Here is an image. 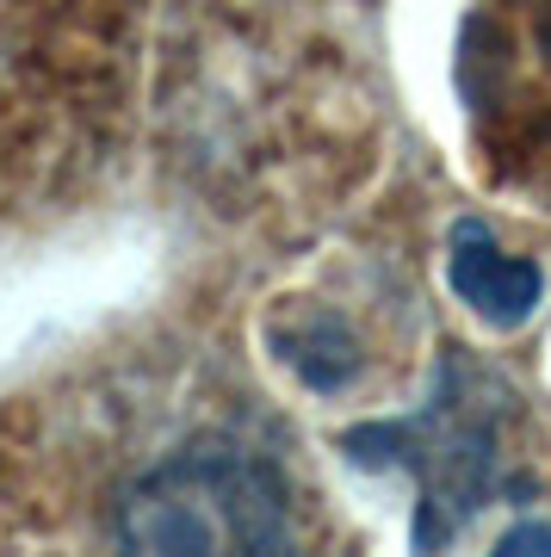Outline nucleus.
Wrapping results in <instances>:
<instances>
[{
	"instance_id": "obj_1",
	"label": "nucleus",
	"mask_w": 551,
	"mask_h": 557,
	"mask_svg": "<svg viewBox=\"0 0 551 557\" xmlns=\"http://www.w3.org/2000/svg\"><path fill=\"white\" fill-rule=\"evenodd\" d=\"M292 490L267 458L198 440L119 502V545L131 552H292Z\"/></svg>"
},
{
	"instance_id": "obj_2",
	"label": "nucleus",
	"mask_w": 551,
	"mask_h": 557,
	"mask_svg": "<svg viewBox=\"0 0 551 557\" xmlns=\"http://www.w3.org/2000/svg\"><path fill=\"white\" fill-rule=\"evenodd\" d=\"M477 372L458 354L440 359V391L421 416L409 421H372L341 440L359 465H403L421 478V515H415V545H446L465 533V520L502 490V428H495L490 384L483 397L472 391Z\"/></svg>"
},
{
	"instance_id": "obj_3",
	"label": "nucleus",
	"mask_w": 551,
	"mask_h": 557,
	"mask_svg": "<svg viewBox=\"0 0 551 557\" xmlns=\"http://www.w3.org/2000/svg\"><path fill=\"white\" fill-rule=\"evenodd\" d=\"M446 278H453L458 304H472L490 329H521V322L539 310V298H546V273H539V260L509 255V248H502L477 218L453 223V242H446Z\"/></svg>"
},
{
	"instance_id": "obj_4",
	"label": "nucleus",
	"mask_w": 551,
	"mask_h": 557,
	"mask_svg": "<svg viewBox=\"0 0 551 557\" xmlns=\"http://www.w3.org/2000/svg\"><path fill=\"white\" fill-rule=\"evenodd\" d=\"M285 347H292V354H285V359H292V372L304 384H316V391H341V384L359 372L354 335H347L335 317H310L292 341H285Z\"/></svg>"
},
{
	"instance_id": "obj_5",
	"label": "nucleus",
	"mask_w": 551,
	"mask_h": 557,
	"mask_svg": "<svg viewBox=\"0 0 551 557\" xmlns=\"http://www.w3.org/2000/svg\"><path fill=\"white\" fill-rule=\"evenodd\" d=\"M495 552H509V557H521V552H551V520H521V527H509V533L495 539Z\"/></svg>"
}]
</instances>
